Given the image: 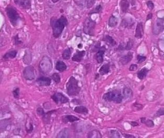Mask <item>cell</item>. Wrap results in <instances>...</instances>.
<instances>
[{"instance_id": "cell-1", "label": "cell", "mask_w": 164, "mask_h": 138, "mask_svg": "<svg viewBox=\"0 0 164 138\" xmlns=\"http://www.w3.org/2000/svg\"><path fill=\"white\" fill-rule=\"evenodd\" d=\"M67 24L68 20L64 16H61L58 19L52 17L51 20V25L53 30V36L55 38L60 37Z\"/></svg>"}, {"instance_id": "cell-2", "label": "cell", "mask_w": 164, "mask_h": 138, "mask_svg": "<svg viewBox=\"0 0 164 138\" xmlns=\"http://www.w3.org/2000/svg\"><path fill=\"white\" fill-rule=\"evenodd\" d=\"M67 94L69 96H76L79 94L81 88L79 86L78 81L73 76L71 77L66 84Z\"/></svg>"}, {"instance_id": "cell-3", "label": "cell", "mask_w": 164, "mask_h": 138, "mask_svg": "<svg viewBox=\"0 0 164 138\" xmlns=\"http://www.w3.org/2000/svg\"><path fill=\"white\" fill-rule=\"evenodd\" d=\"M102 98L106 101L120 104L123 101V97L120 91L117 90H114L105 94L103 95Z\"/></svg>"}, {"instance_id": "cell-4", "label": "cell", "mask_w": 164, "mask_h": 138, "mask_svg": "<svg viewBox=\"0 0 164 138\" xmlns=\"http://www.w3.org/2000/svg\"><path fill=\"white\" fill-rule=\"evenodd\" d=\"M53 63L51 59L47 56H45L42 58L39 64L40 71L43 74H48L52 69Z\"/></svg>"}, {"instance_id": "cell-5", "label": "cell", "mask_w": 164, "mask_h": 138, "mask_svg": "<svg viewBox=\"0 0 164 138\" xmlns=\"http://www.w3.org/2000/svg\"><path fill=\"white\" fill-rule=\"evenodd\" d=\"M96 22L91 17L86 18L83 23V32L85 34L89 36H94Z\"/></svg>"}, {"instance_id": "cell-6", "label": "cell", "mask_w": 164, "mask_h": 138, "mask_svg": "<svg viewBox=\"0 0 164 138\" xmlns=\"http://www.w3.org/2000/svg\"><path fill=\"white\" fill-rule=\"evenodd\" d=\"M6 12L11 23L14 26H15L17 24L18 20L20 19V16L17 13V11L15 9L14 7L8 6L6 8Z\"/></svg>"}, {"instance_id": "cell-7", "label": "cell", "mask_w": 164, "mask_h": 138, "mask_svg": "<svg viewBox=\"0 0 164 138\" xmlns=\"http://www.w3.org/2000/svg\"><path fill=\"white\" fill-rule=\"evenodd\" d=\"M164 18H158L153 26V32L155 35H158L164 30Z\"/></svg>"}, {"instance_id": "cell-8", "label": "cell", "mask_w": 164, "mask_h": 138, "mask_svg": "<svg viewBox=\"0 0 164 138\" xmlns=\"http://www.w3.org/2000/svg\"><path fill=\"white\" fill-rule=\"evenodd\" d=\"M51 98L57 104H64L69 102V99L61 92L55 93L53 96H52Z\"/></svg>"}, {"instance_id": "cell-9", "label": "cell", "mask_w": 164, "mask_h": 138, "mask_svg": "<svg viewBox=\"0 0 164 138\" xmlns=\"http://www.w3.org/2000/svg\"><path fill=\"white\" fill-rule=\"evenodd\" d=\"M23 77L26 80L32 81L35 77L34 68L32 66H28L24 68L23 72Z\"/></svg>"}, {"instance_id": "cell-10", "label": "cell", "mask_w": 164, "mask_h": 138, "mask_svg": "<svg viewBox=\"0 0 164 138\" xmlns=\"http://www.w3.org/2000/svg\"><path fill=\"white\" fill-rule=\"evenodd\" d=\"M105 51H106V48L105 46H102L99 48L97 53L96 54V60L97 61L98 63L102 64L104 61V55L105 54Z\"/></svg>"}, {"instance_id": "cell-11", "label": "cell", "mask_w": 164, "mask_h": 138, "mask_svg": "<svg viewBox=\"0 0 164 138\" xmlns=\"http://www.w3.org/2000/svg\"><path fill=\"white\" fill-rule=\"evenodd\" d=\"M14 2L24 9H29L31 7V0H14Z\"/></svg>"}, {"instance_id": "cell-12", "label": "cell", "mask_w": 164, "mask_h": 138, "mask_svg": "<svg viewBox=\"0 0 164 138\" xmlns=\"http://www.w3.org/2000/svg\"><path fill=\"white\" fill-rule=\"evenodd\" d=\"M133 58V53L131 52H128V53L126 55L123 56L120 58V63L123 65H126L132 61Z\"/></svg>"}, {"instance_id": "cell-13", "label": "cell", "mask_w": 164, "mask_h": 138, "mask_svg": "<svg viewBox=\"0 0 164 138\" xmlns=\"http://www.w3.org/2000/svg\"><path fill=\"white\" fill-rule=\"evenodd\" d=\"M36 81L40 86H49L51 84V79L50 78L45 77L38 78Z\"/></svg>"}, {"instance_id": "cell-14", "label": "cell", "mask_w": 164, "mask_h": 138, "mask_svg": "<svg viewBox=\"0 0 164 138\" xmlns=\"http://www.w3.org/2000/svg\"><path fill=\"white\" fill-rule=\"evenodd\" d=\"M85 55V51H77L72 58V61L75 62L81 61Z\"/></svg>"}, {"instance_id": "cell-15", "label": "cell", "mask_w": 164, "mask_h": 138, "mask_svg": "<svg viewBox=\"0 0 164 138\" xmlns=\"http://www.w3.org/2000/svg\"><path fill=\"white\" fill-rule=\"evenodd\" d=\"M144 35L143 26L142 23H138L137 25L135 37L137 38H142Z\"/></svg>"}, {"instance_id": "cell-16", "label": "cell", "mask_w": 164, "mask_h": 138, "mask_svg": "<svg viewBox=\"0 0 164 138\" xmlns=\"http://www.w3.org/2000/svg\"><path fill=\"white\" fill-rule=\"evenodd\" d=\"M62 120L64 123H67V122H74L75 121H79V119L74 116L66 115L62 117Z\"/></svg>"}, {"instance_id": "cell-17", "label": "cell", "mask_w": 164, "mask_h": 138, "mask_svg": "<svg viewBox=\"0 0 164 138\" xmlns=\"http://www.w3.org/2000/svg\"><path fill=\"white\" fill-rule=\"evenodd\" d=\"M121 11L123 13H126L130 7V2L128 0H121L120 3Z\"/></svg>"}, {"instance_id": "cell-18", "label": "cell", "mask_w": 164, "mask_h": 138, "mask_svg": "<svg viewBox=\"0 0 164 138\" xmlns=\"http://www.w3.org/2000/svg\"><path fill=\"white\" fill-rule=\"evenodd\" d=\"M123 98L125 99H130L133 96V92L130 88L125 87L123 90Z\"/></svg>"}, {"instance_id": "cell-19", "label": "cell", "mask_w": 164, "mask_h": 138, "mask_svg": "<svg viewBox=\"0 0 164 138\" xmlns=\"http://www.w3.org/2000/svg\"><path fill=\"white\" fill-rule=\"evenodd\" d=\"M74 111L76 113L83 115H86L89 113L88 109L83 106H77L74 108Z\"/></svg>"}, {"instance_id": "cell-20", "label": "cell", "mask_w": 164, "mask_h": 138, "mask_svg": "<svg viewBox=\"0 0 164 138\" xmlns=\"http://www.w3.org/2000/svg\"><path fill=\"white\" fill-rule=\"evenodd\" d=\"M149 71V70L147 68L144 67L138 71L137 73V77L140 80H143L146 77L147 74Z\"/></svg>"}, {"instance_id": "cell-21", "label": "cell", "mask_w": 164, "mask_h": 138, "mask_svg": "<svg viewBox=\"0 0 164 138\" xmlns=\"http://www.w3.org/2000/svg\"><path fill=\"white\" fill-rule=\"evenodd\" d=\"M69 131L67 128H64L62 129L61 131L58 133V135L56 136V138H66L69 137Z\"/></svg>"}, {"instance_id": "cell-22", "label": "cell", "mask_w": 164, "mask_h": 138, "mask_svg": "<svg viewBox=\"0 0 164 138\" xmlns=\"http://www.w3.org/2000/svg\"><path fill=\"white\" fill-rule=\"evenodd\" d=\"M109 71H110V66L109 64H107L103 65L100 68L99 70V74L102 76L108 74Z\"/></svg>"}, {"instance_id": "cell-23", "label": "cell", "mask_w": 164, "mask_h": 138, "mask_svg": "<svg viewBox=\"0 0 164 138\" xmlns=\"http://www.w3.org/2000/svg\"><path fill=\"white\" fill-rule=\"evenodd\" d=\"M67 69L66 65L63 61H59L56 64V69L60 72H63Z\"/></svg>"}, {"instance_id": "cell-24", "label": "cell", "mask_w": 164, "mask_h": 138, "mask_svg": "<svg viewBox=\"0 0 164 138\" xmlns=\"http://www.w3.org/2000/svg\"><path fill=\"white\" fill-rule=\"evenodd\" d=\"M102 40L112 46H114L116 45V41L113 39V37H111L108 35H106L105 37H104L102 38Z\"/></svg>"}, {"instance_id": "cell-25", "label": "cell", "mask_w": 164, "mask_h": 138, "mask_svg": "<svg viewBox=\"0 0 164 138\" xmlns=\"http://www.w3.org/2000/svg\"><path fill=\"white\" fill-rule=\"evenodd\" d=\"M102 137L101 133L97 130H93L89 132L87 135V138H101Z\"/></svg>"}, {"instance_id": "cell-26", "label": "cell", "mask_w": 164, "mask_h": 138, "mask_svg": "<svg viewBox=\"0 0 164 138\" xmlns=\"http://www.w3.org/2000/svg\"><path fill=\"white\" fill-rule=\"evenodd\" d=\"M17 55V52L16 51H11L8 52L6 54H4L3 58L4 59H13L16 57Z\"/></svg>"}, {"instance_id": "cell-27", "label": "cell", "mask_w": 164, "mask_h": 138, "mask_svg": "<svg viewBox=\"0 0 164 138\" xmlns=\"http://www.w3.org/2000/svg\"><path fill=\"white\" fill-rule=\"evenodd\" d=\"M118 22V18L116 17H115L114 15H112L110 17H109L108 25L109 27H115L117 25Z\"/></svg>"}, {"instance_id": "cell-28", "label": "cell", "mask_w": 164, "mask_h": 138, "mask_svg": "<svg viewBox=\"0 0 164 138\" xmlns=\"http://www.w3.org/2000/svg\"><path fill=\"white\" fill-rule=\"evenodd\" d=\"M133 20L131 18H127V19H124L122 20V26L124 27H129L130 26H133L134 24L133 23Z\"/></svg>"}, {"instance_id": "cell-29", "label": "cell", "mask_w": 164, "mask_h": 138, "mask_svg": "<svg viewBox=\"0 0 164 138\" xmlns=\"http://www.w3.org/2000/svg\"><path fill=\"white\" fill-rule=\"evenodd\" d=\"M71 55H72V52L71 51V49L69 48H68L65 49L63 52L62 54V57L65 60H68L71 57Z\"/></svg>"}, {"instance_id": "cell-30", "label": "cell", "mask_w": 164, "mask_h": 138, "mask_svg": "<svg viewBox=\"0 0 164 138\" xmlns=\"http://www.w3.org/2000/svg\"><path fill=\"white\" fill-rule=\"evenodd\" d=\"M55 111V110H52V111H48L47 113H44V114L43 115V119L44 122L48 123V122H50L51 116Z\"/></svg>"}, {"instance_id": "cell-31", "label": "cell", "mask_w": 164, "mask_h": 138, "mask_svg": "<svg viewBox=\"0 0 164 138\" xmlns=\"http://www.w3.org/2000/svg\"><path fill=\"white\" fill-rule=\"evenodd\" d=\"M31 60H32V57H31V53L30 52H26L23 57L24 63L25 64H29L31 63Z\"/></svg>"}, {"instance_id": "cell-32", "label": "cell", "mask_w": 164, "mask_h": 138, "mask_svg": "<svg viewBox=\"0 0 164 138\" xmlns=\"http://www.w3.org/2000/svg\"><path fill=\"white\" fill-rule=\"evenodd\" d=\"M110 137L111 138H119L121 137V135L120 134V132L116 130H112L110 131Z\"/></svg>"}, {"instance_id": "cell-33", "label": "cell", "mask_w": 164, "mask_h": 138, "mask_svg": "<svg viewBox=\"0 0 164 138\" xmlns=\"http://www.w3.org/2000/svg\"><path fill=\"white\" fill-rule=\"evenodd\" d=\"M133 40L130 38L128 41L127 42L126 45L125 46V50H127V51H130L133 47Z\"/></svg>"}, {"instance_id": "cell-34", "label": "cell", "mask_w": 164, "mask_h": 138, "mask_svg": "<svg viewBox=\"0 0 164 138\" xmlns=\"http://www.w3.org/2000/svg\"><path fill=\"white\" fill-rule=\"evenodd\" d=\"M86 7L87 9H90L93 7L96 2V0H85Z\"/></svg>"}, {"instance_id": "cell-35", "label": "cell", "mask_w": 164, "mask_h": 138, "mask_svg": "<svg viewBox=\"0 0 164 138\" xmlns=\"http://www.w3.org/2000/svg\"><path fill=\"white\" fill-rule=\"evenodd\" d=\"M52 79L54 81L56 84L60 83L61 81V77L58 73L53 74L52 76Z\"/></svg>"}, {"instance_id": "cell-36", "label": "cell", "mask_w": 164, "mask_h": 138, "mask_svg": "<svg viewBox=\"0 0 164 138\" xmlns=\"http://www.w3.org/2000/svg\"><path fill=\"white\" fill-rule=\"evenodd\" d=\"M102 7L101 6V5H97L94 9H93V10H92L90 12L89 14H92L94 13H99L102 11Z\"/></svg>"}, {"instance_id": "cell-37", "label": "cell", "mask_w": 164, "mask_h": 138, "mask_svg": "<svg viewBox=\"0 0 164 138\" xmlns=\"http://www.w3.org/2000/svg\"><path fill=\"white\" fill-rule=\"evenodd\" d=\"M9 125V121L7 120H4L3 121H0V130H3L7 128Z\"/></svg>"}, {"instance_id": "cell-38", "label": "cell", "mask_w": 164, "mask_h": 138, "mask_svg": "<svg viewBox=\"0 0 164 138\" xmlns=\"http://www.w3.org/2000/svg\"><path fill=\"white\" fill-rule=\"evenodd\" d=\"M137 63L138 64H142V63H143L144 61H146V57L142 56L140 55H138L137 56Z\"/></svg>"}, {"instance_id": "cell-39", "label": "cell", "mask_w": 164, "mask_h": 138, "mask_svg": "<svg viewBox=\"0 0 164 138\" xmlns=\"http://www.w3.org/2000/svg\"><path fill=\"white\" fill-rule=\"evenodd\" d=\"M76 4L81 7H84L85 6V0H74Z\"/></svg>"}, {"instance_id": "cell-40", "label": "cell", "mask_w": 164, "mask_h": 138, "mask_svg": "<svg viewBox=\"0 0 164 138\" xmlns=\"http://www.w3.org/2000/svg\"><path fill=\"white\" fill-rule=\"evenodd\" d=\"M14 97L16 99L19 98L20 97V88H17L13 91Z\"/></svg>"}, {"instance_id": "cell-41", "label": "cell", "mask_w": 164, "mask_h": 138, "mask_svg": "<svg viewBox=\"0 0 164 138\" xmlns=\"http://www.w3.org/2000/svg\"><path fill=\"white\" fill-rule=\"evenodd\" d=\"M146 125H147L148 127H153L154 126V122L151 120H146V121L144 123Z\"/></svg>"}, {"instance_id": "cell-42", "label": "cell", "mask_w": 164, "mask_h": 138, "mask_svg": "<svg viewBox=\"0 0 164 138\" xmlns=\"http://www.w3.org/2000/svg\"><path fill=\"white\" fill-rule=\"evenodd\" d=\"M146 5L147 7L150 9V10H152L154 9V4L151 1L149 0L146 2Z\"/></svg>"}, {"instance_id": "cell-43", "label": "cell", "mask_w": 164, "mask_h": 138, "mask_svg": "<svg viewBox=\"0 0 164 138\" xmlns=\"http://www.w3.org/2000/svg\"><path fill=\"white\" fill-rule=\"evenodd\" d=\"M133 107L134 108H135L137 110H142V109L143 108V106L142 104H138L137 102L134 103L133 104Z\"/></svg>"}, {"instance_id": "cell-44", "label": "cell", "mask_w": 164, "mask_h": 138, "mask_svg": "<svg viewBox=\"0 0 164 138\" xmlns=\"http://www.w3.org/2000/svg\"><path fill=\"white\" fill-rule=\"evenodd\" d=\"M14 44L15 45H17L19 44H20L22 42L20 40L19 38L18 37V35H17L15 37H14Z\"/></svg>"}, {"instance_id": "cell-45", "label": "cell", "mask_w": 164, "mask_h": 138, "mask_svg": "<svg viewBox=\"0 0 164 138\" xmlns=\"http://www.w3.org/2000/svg\"><path fill=\"white\" fill-rule=\"evenodd\" d=\"M137 68H138V66L137 64H132L130 66L129 70L130 71H136Z\"/></svg>"}, {"instance_id": "cell-46", "label": "cell", "mask_w": 164, "mask_h": 138, "mask_svg": "<svg viewBox=\"0 0 164 138\" xmlns=\"http://www.w3.org/2000/svg\"><path fill=\"white\" fill-rule=\"evenodd\" d=\"M36 112H37V114L38 116H43L45 113L44 110L42 108H38Z\"/></svg>"}, {"instance_id": "cell-47", "label": "cell", "mask_w": 164, "mask_h": 138, "mask_svg": "<svg viewBox=\"0 0 164 138\" xmlns=\"http://www.w3.org/2000/svg\"><path fill=\"white\" fill-rule=\"evenodd\" d=\"M164 113V108H161L160 109L158 110V111H157V113H156V115L158 117L161 116H163Z\"/></svg>"}, {"instance_id": "cell-48", "label": "cell", "mask_w": 164, "mask_h": 138, "mask_svg": "<svg viewBox=\"0 0 164 138\" xmlns=\"http://www.w3.org/2000/svg\"><path fill=\"white\" fill-rule=\"evenodd\" d=\"M123 135L125 138H135V137L133 135H129V134H123Z\"/></svg>"}, {"instance_id": "cell-49", "label": "cell", "mask_w": 164, "mask_h": 138, "mask_svg": "<svg viewBox=\"0 0 164 138\" xmlns=\"http://www.w3.org/2000/svg\"><path fill=\"white\" fill-rule=\"evenodd\" d=\"M153 17V14L150 12L147 15V17H146V21L147 20H149L150 19H151Z\"/></svg>"}, {"instance_id": "cell-50", "label": "cell", "mask_w": 164, "mask_h": 138, "mask_svg": "<svg viewBox=\"0 0 164 138\" xmlns=\"http://www.w3.org/2000/svg\"><path fill=\"white\" fill-rule=\"evenodd\" d=\"M130 125L132 127H136V126H138L139 125H138V123L137 122H135V121L130 122Z\"/></svg>"}, {"instance_id": "cell-51", "label": "cell", "mask_w": 164, "mask_h": 138, "mask_svg": "<svg viewBox=\"0 0 164 138\" xmlns=\"http://www.w3.org/2000/svg\"><path fill=\"white\" fill-rule=\"evenodd\" d=\"M146 118H145V117H143V118H140V121H141V122L143 123H145V122L146 121Z\"/></svg>"}, {"instance_id": "cell-52", "label": "cell", "mask_w": 164, "mask_h": 138, "mask_svg": "<svg viewBox=\"0 0 164 138\" xmlns=\"http://www.w3.org/2000/svg\"><path fill=\"white\" fill-rule=\"evenodd\" d=\"M59 1H60V0H52V1L53 3H57Z\"/></svg>"}]
</instances>
